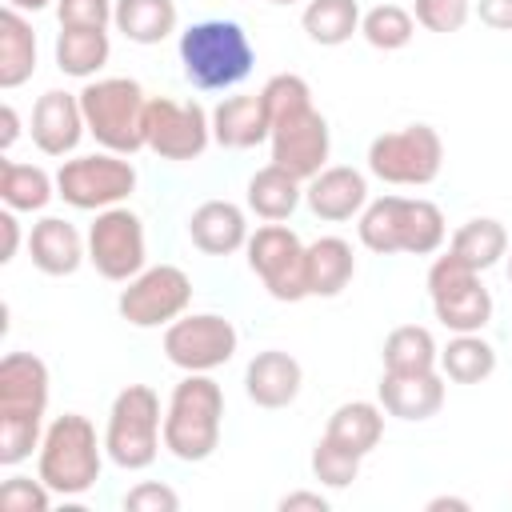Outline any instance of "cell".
I'll return each mask as SVG.
<instances>
[{"mask_svg":"<svg viewBox=\"0 0 512 512\" xmlns=\"http://www.w3.org/2000/svg\"><path fill=\"white\" fill-rule=\"evenodd\" d=\"M368 172L396 188H424L444 168V140L432 124H404L368 144Z\"/></svg>","mask_w":512,"mask_h":512,"instance_id":"ba28073f","label":"cell"},{"mask_svg":"<svg viewBox=\"0 0 512 512\" xmlns=\"http://www.w3.org/2000/svg\"><path fill=\"white\" fill-rule=\"evenodd\" d=\"M328 440H336L340 448L356 452V456H368L380 440H384V408L380 400H344L332 416H328V428H324Z\"/></svg>","mask_w":512,"mask_h":512,"instance_id":"83f0119b","label":"cell"},{"mask_svg":"<svg viewBox=\"0 0 512 512\" xmlns=\"http://www.w3.org/2000/svg\"><path fill=\"white\" fill-rule=\"evenodd\" d=\"M124 508L128 512H176L180 496H176V488H168L160 480H144V484L124 492Z\"/></svg>","mask_w":512,"mask_h":512,"instance_id":"60d3db41","label":"cell"},{"mask_svg":"<svg viewBox=\"0 0 512 512\" xmlns=\"http://www.w3.org/2000/svg\"><path fill=\"white\" fill-rule=\"evenodd\" d=\"M276 508H280V512H300V508H308V512H328V496H324V492H308V488H300V492L280 496Z\"/></svg>","mask_w":512,"mask_h":512,"instance_id":"ee69618b","label":"cell"},{"mask_svg":"<svg viewBox=\"0 0 512 512\" xmlns=\"http://www.w3.org/2000/svg\"><path fill=\"white\" fill-rule=\"evenodd\" d=\"M376 400L388 416L404 424L432 420L444 408V372H384L376 384Z\"/></svg>","mask_w":512,"mask_h":512,"instance_id":"d6986e66","label":"cell"},{"mask_svg":"<svg viewBox=\"0 0 512 512\" xmlns=\"http://www.w3.org/2000/svg\"><path fill=\"white\" fill-rule=\"evenodd\" d=\"M164 448V408L156 388L128 384L112 396L108 424H104V452L124 472H144L156 464Z\"/></svg>","mask_w":512,"mask_h":512,"instance_id":"52a82bcc","label":"cell"},{"mask_svg":"<svg viewBox=\"0 0 512 512\" xmlns=\"http://www.w3.org/2000/svg\"><path fill=\"white\" fill-rule=\"evenodd\" d=\"M136 192V164L120 152H88L60 160L56 196L80 212H104Z\"/></svg>","mask_w":512,"mask_h":512,"instance_id":"9c48e42d","label":"cell"},{"mask_svg":"<svg viewBox=\"0 0 512 512\" xmlns=\"http://www.w3.org/2000/svg\"><path fill=\"white\" fill-rule=\"evenodd\" d=\"M56 68L76 80H96V72L112 56L108 28H60L56 32Z\"/></svg>","mask_w":512,"mask_h":512,"instance_id":"f1b7e54d","label":"cell"},{"mask_svg":"<svg viewBox=\"0 0 512 512\" xmlns=\"http://www.w3.org/2000/svg\"><path fill=\"white\" fill-rule=\"evenodd\" d=\"M8 8H16V12H40V8H48V4H56V0H4Z\"/></svg>","mask_w":512,"mask_h":512,"instance_id":"7dc6e473","label":"cell"},{"mask_svg":"<svg viewBox=\"0 0 512 512\" xmlns=\"http://www.w3.org/2000/svg\"><path fill=\"white\" fill-rule=\"evenodd\" d=\"M504 260H508V284H512V248H508V256H504Z\"/></svg>","mask_w":512,"mask_h":512,"instance_id":"c3c4849f","label":"cell"},{"mask_svg":"<svg viewBox=\"0 0 512 512\" xmlns=\"http://www.w3.org/2000/svg\"><path fill=\"white\" fill-rule=\"evenodd\" d=\"M360 244L376 256L408 252V256H432L448 240V220L440 204L424 196H376L356 216Z\"/></svg>","mask_w":512,"mask_h":512,"instance_id":"3957f363","label":"cell"},{"mask_svg":"<svg viewBox=\"0 0 512 512\" xmlns=\"http://www.w3.org/2000/svg\"><path fill=\"white\" fill-rule=\"evenodd\" d=\"M104 436H96V424L80 412L52 416L36 452V476L56 496H84L96 488L104 472Z\"/></svg>","mask_w":512,"mask_h":512,"instance_id":"5b68a950","label":"cell"},{"mask_svg":"<svg viewBox=\"0 0 512 512\" xmlns=\"http://www.w3.org/2000/svg\"><path fill=\"white\" fill-rule=\"evenodd\" d=\"M236 324L220 312H184L164 328V360L180 372H216L236 356Z\"/></svg>","mask_w":512,"mask_h":512,"instance_id":"9a60e30c","label":"cell"},{"mask_svg":"<svg viewBox=\"0 0 512 512\" xmlns=\"http://www.w3.org/2000/svg\"><path fill=\"white\" fill-rule=\"evenodd\" d=\"M444 508H452V512H468L472 504H468L464 496H432V500H428V512H444Z\"/></svg>","mask_w":512,"mask_h":512,"instance_id":"bcb514c9","label":"cell"},{"mask_svg":"<svg viewBox=\"0 0 512 512\" xmlns=\"http://www.w3.org/2000/svg\"><path fill=\"white\" fill-rule=\"evenodd\" d=\"M244 200H248V208H252L260 220L280 224V220H288V216L300 208V200H304V180H296V176H292L288 168H280V164H264V168H256V172L248 176Z\"/></svg>","mask_w":512,"mask_h":512,"instance_id":"d4e9b609","label":"cell"},{"mask_svg":"<svg viewBox=\"0 0 512 512\" xmlns=\"http://www.w3.org/2000/svg\"><path fill=\"white\" fill-rule=\"evenodd\" d=\"M360 460L364 456H356V452H348V448H340L336 440H328V436H320L316 440V448H312V476L324 484V488H348L356 476H360Z\"/></svg>","mask_w":512,"mask_h":512,"instance_id":"d590c367","label":"cell"},{"mask_svg":"<svg viewBox=\"0 0 512 512\" xmlns=\"http://www.w3.org/2000/svg\"><path fill=\"white\" fill-rule=\"evenodd\" d=\"M356 276V252L344 236H320L304 248V280H308V296L332 300L340 296Z\"/></svg>","mask_w":512,"mask_h":512,"instance_id":"cb8c5ba5","label":"cell"},{"mask_svg":"<svg viewBox=\"0 0 512 512\" xmlns=\"http://www.w3.org/2000/svg\"><path fill=\"white\" fill-rule=\"evenodd\" d=\"M268 148H272V164L288 168L296 180L308 184L320 168H328V152H332V132H328L324 112L316 104H304V108L272 120Z\"/></svg>","mask_w":512,"mask_h":512,"instance_id":"2e32d148","label":"cell"},{"mask_svg":"<svg viewBox=\"0 0 512 512\" xmlns=\"http://www.w3.org/2000/svg\"><path fill=\"white\" fill-rule=\"evenodd\" d=\"M224 388L208 372H184L164 404V452L180 464H200L220 448Z\"/></svg>","mask_w":512,"mask_h":512,"instance_id":"277c9868","label":"cell"},{"mask_svg":"<svg viewBox=\"0 0 512 512\" xmlns=\"http://www.w3.org/2000/svg\"><path fill=\"white\" fill-rule=\"evenodd\" d=\"M268 4H296V0H268Z\"/></svg>","mask_w":512,"mask_h":512,"instance_id":"681fc988","label":"cell"},{"mask_svg":"<svg viewBox=\"0 0 512 512\" xmlns=\"http://www.w3.org/2000/svg\"><path fill=\"white\" fill-rule=\"evenodd\" d=\"M0 236H4V244H0V264H12L16 260V248H20V220H16V212L12 208H4L0 212Z\"/></svg>","mask_w":512,"mask_h":512,"instance_id":"7bdbcfd3","label":"cell"},{"mask_svg":"<svg viewBox=\"0 0 512 512\" xmlns=\"http://www.w3.org/2000/svg\"><path fill=\"white\" fill-rule=\"evenodd\" d=\"M360 4L356 0H308L300 12V28L320 48H340L360 32Z\"/></svg>","mask_w":512,"mask_h":512,"instance_id":"4dcf8cb0","label":"cell"},{"mask_svg":"<svg viewBox=\"0 0 512 512\" xmlns=\"http://www.w3.org/2000/svg\"><path fill=\"white\" fill-rule=\"evenodd\" d=\"M88 264L116 284H128L136 272L148 268V236H144V220L128 208H104L96 212L92 228H88Z\"/></svg>","mask_w":512,"mask_h":512,"instance_id":"4fadbf2b","label":"cell"},{"mask_svg":"<svg viewBox=\"0 0 512 512\" xmlns=\"http://www.w3.org/2000/svg\"><path fill=\"white\" fill-rule=\"evenodd\" d=\"M476 16L492 32H512V0H476Z\"/></svg>","mask_w":512,"mask_h":512,"instance_id":"b9f144b4","label":"cell"},{"mask_svg":"<svg viewBox=\"0 0 512 512\" xmlns=\"http://www.w3.org/2000/svg\"><path fill=\"white\" fill-rule=\"evenodd\" d=\"M304 204L316 220H328V224L352 220L368 204V176L352 164H328L304 184Z\"/></svg>","mask_w":512,"mask_h":512,"instance_id":"ac0fdd59","label":"cell"},{"mask_svg":"<svg viewBox=\"0 0 512 512\" xmlns=\"http://www.w3.org/2000/svg\"><path fill=\"white\" fill-rule=\"evenodd\" d=\"M80 108L88 136L104 152L132 156L144 144V112H148V92L132 76H96L80 88Z\"/></svg>","mask_w":512,"mask_h":512,"instance_id":"8992f818","label":"cell"},{"mask_svg":"<svg viewBox=\"0 0 512 512\" xmlns=\"http://www.w3.org/2000/svg\"><path fill=\"white\" fill-rule=\"evenodd\" d=\"M428 300L436 320L448 332H484L492 320V292L484 288L480 272L468 268L460 256L444 252L428 268Z\"/></svg>","mask_w":512,"mask_h":512,"instance_id":"30bf717a","label":"cell"},{"mask_svg":"<svg viewBox=\"0 0 512 512\" xmlns=\"http://www.w3.org/2000/svg\"><path fill=\"white\" fill-rule=\"evenodd\" d=\"M304 240L288 228V224H260L244 252H248V268L260 276L264 292L280 304H296L308 300V280H304Z\"/></svg>","mask_w":512,"mask_h":512,"instance_id":"5bb4252c","label":"cell"},{"mask_svg":"<svg viewBox=\"0 0 512 512\" xmlns=\"http://www.w3.org/2000/svg\"><path fill=\"white\" fill-rule=\"evenodd\" d=\"M88 124H84V108H80V92H60L48 88L44 96H36L32 104V144L44 156H72L76 144L84 140Z\"/></svg>","mask_w":512,"mask_h":512,"instance_id":"e0dca14e","label":"cell"},{"mask_svg":"<svg viewBox=\"0 0 512 512\" xmlns=\"http://www.w3.org/2000/svg\"><path fill=\"white\" fill-rule=\"evenodd\" d=\"M448 252L460 256L468 268L484 272V268H492L508 256V228L496 216H472L452 232Z\"/></svg>","mask_w":512,"mask_h":512,"instance_id":"f546056e","label":"cell"},{"mask_svg":"<svg viewBox=\"0 0 512 512\" xmlns=\"http://www.w3.org/2000/svg\"><path fill=\"white\" fill-rule=\"evenodd\" d=\"M144 144L172 164L200 160L212 144V112L196 100H172V96H148L144 112Z\"/></svg>","mask_w":512,"mask_h":512,"instance_id":"8fae6325","label":"cell"},{"mask_svg":"<svg viewBox=\"0 0 512 512\" xmlns=\"http://www.w3.org/2000/svg\"><path fill=\"white\" fill-rule=\"evenodd\" d=\"M28 256L44 276H72L88 260V236L64 216H40L28 232Z\"/></svg>","mask_w":512,"mask_h":512,"instance_id":"44dd1931","label":"cell"},{"mask_svg":"<svg viewBox=\"0 0 512 512\" xmlns=\"http://www.w3.org/2000/svg\"><path fill=\"white\" fill-rule=\"evenodd\" d=\"M300 384H304V368L292 352H280V348H264L248 360L244 368V392L256 408H288L296 404L300 396Z\"/></svg>","mask_w":512,"mask_h":512,"instance_id":"ffe728a7","label":"cell"},{"mask_svg":"<svg viewBox=\"0 0 512 512\" xmlns=\"http://www.w3.org/2000/svg\"><path fill=\"white\" fill-rule=\"evenodd\" d=\"M52 488L36 476H20V472H12L4 484H0V508H8V512H48V504H52Z\"/></svg>","mask_w":512,"mask_h":512,"instance_id":"74e56055","label":"cell"},{"mask_svg":"<svg viewBox=\"0 0 512 512\" xmlns=\"http://www.w3.org/2000/svg\"><path fill=\"white\" fill-rule=\"evenodd\" d=\"M268 132H272V120H268V108H264L260 92H236V96H224L212 108V140L220 148L244 152V148L264 144Z\"/></svg>","mask_w":512,"mask_h":512,"instance_id":"603a6c76","label":"cell"},{"mask_svg":"<svg viewBox=\"0 0 512 512\" xmlns=\"http://www.w3.org/2000/svg\"><path fill=\"white\" fill-rule=\"evenodd\" d=\"M360 36L380 52H400L416 36V16L400 4H376L360 16Z\"/></svg>","mask_w":512,"mask_h":512,"instance_id":"e575fe53","label":"cell"},{"mask_svg":"<svg viewBox=\"0 0 512 512\" xmlns=\"http://www.w3.org/2000/svg\"><path fill=\"white\" fill-rule=\"evenodd\" d=\"M380 360H384V372H436L440 368V348H436V336L424 328V324H400L384 336V348H380Z\"/></svg>","mask_w":512,"mask_h":512,"instance_id":"d6a6232c","label":"cell"},{"mask_svg":"<svg viewBox=\"0 0 512 512\" xmlns=\"http://www.w3.org/2000/svg\"><path fill=\"white\" fill-rule=\"evenodd\" d=\"M36 72V32L24 20V12L8 8L0 12V88L12 92Z\"/></svg>","mask_w":512,"mask_h":512,"instance_id":"4316f807","label":"cell"},{"mask_svg":"<svg viewBox=\"0 0 512 512\" xmlns=\"http://www.w3.org/2000/svg\"><path fill=\"white\" fill-rule=\"evenodd\" d=\"M112 24L124 40H132L140 48H152V44H164L176 32L180 12H176V0H116Z\"/></svg>","mask_w":512,"mask_h":512,"instance_id":"484cf974","label":"cell"},{"mask_svg":"<svg viewBox=\"0 0 512 512\" xmlns=\"http://www.w3.org/2000/svg\"><path fill=\"white\" fill-rule=\"evenodd\" d=\"M48 364L32 352H8L0 360V464L16 468L44 440L48 412Z\"/></svg>","mask_w":512,"mask_h":512,"instance_id":"6da1fadb","label":"cell"},{"mask_svg":"<svg viewBox=\"0 0 512 512\" xmlns=\"http://www.w3.org/2000/svg\"><path fill=\"white\" fill-rule=\"evenodd\" d=\"M116 0H56L60 28H108Z\"/></svg>","mask_w":512,"mask_h":512,"instance_id":"ab89813d","label":"cell"},{"mask_svg":"<svg viewBox=\"0 0 512 512\" xmlns=\"http://www.w3.org/2000/svg\"><path fill=\"white\" fill-rule=\"evenodd\" d=\"M180 68L184 80L200 92H228L252 76L256 48L244 32V24L208 16L180 32Z\"/></svg>","mask_w":512,"mask_h":512,"instance_id":"7a4b0ae2","label":"cell"},{"mask_svg":"<svg viewBox=\"0 0 512 512\" xmlns=\"http://www.w3.org/2000/svg\"><path fill=\"white\" fill-rule=\"evenodd\" d=\"M16 140H20V116L12 104H4L0 108V152H8Z\"/></svg>","mask_w":512,"mask_h":512,"instance_id":"f6af8a7d","label":"cell"},{"mask_svg":"<svg viewBox=\"0 0 512 512\" xmlns=\"http://www.w3.org/2000/svg\"><path fill=\"white\" fill-rule=\"evenodd\" d=\"M248 216L232 200H204L188 216V240L204 256H232L248 244Z\"/></svg>","mask_w":512,"mask_h":512,"instance_id":"7402d4cb","label":"cell"},{"mask_svg":"<svg viewBox=\"0 0 512 512\" xmlns=\"http://www.w3.org/2000/svg\"><path fill=\"white\" fill-rule=\"evenodd\" d=\"M188 304H192V280L176 264H152L136 272L116 296V312L132 328H168L188 312Z\"/></svg>","mask_w":512,"mask_h":512,"instance_id":"7c38bea8","label":"cell"},{"mask_svg":"<svg viewBox=\"0 0 512 512\" xmlns=\"http://www.w3.org/2000/svg\"><path fill=\"white\" fill-rule=\"evenodd\" d=\"M440 372L452 384H480L496 372V348L480 332H452L440 348Z\"/></svg>","mask_w":512,"mask_h":512,"instance_id":"836d02e7","label":"cell"},{"mask_svg":"<svg viewBox=\"0 0 512 512\" xmlns=\"http://www.w3.org/2000/svg\"><path fill=\"white\" fill-rule=\"evenodd\" d=\"M56 196V176H48L40 164L0 160V200L12 212H44Z\"/></svg>","mask_w":512,"mask_h":512,"instance_id":"1f68e13d","label":"cell"},{"mask_svg":"<svg viewBox=\"0 0 512 512\" xmlns=\"http://www.w3.org/2000/svg\"><path fill=\"white\" fill-rule=\"evenodd\" d=\"M412 16H416L420 28L448 36V32H460V28L468 24L472 4H468V0H416Z\"/></svg>","mask_w":512,"mask_h":512,"instance_id":"f35d334b","label":"cell"},{"mask_svg":"<svg viewBox=\"0 0 512 512\" xmlns=\"http://www.w3.org/2000/svg\"><path fill=\"white\" fill-rule=\"evenodd\" d=\"M260 100H264V108H268V120H280V116H288V112L312 104V88H308V80L296 76V72H276V76L264 80Z\"/></svg>","mask_w":512,"mask_h":512,"instance_id":"8d00e7d4","label":"cell"}]
</instances>
